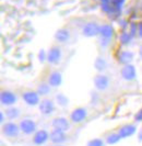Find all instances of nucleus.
Returning <instances> with one entry per match:
<instances>
[{
    "label": "nucleus",
    "mask_w": 142,
    "mask_h": 146,
    "mask_svg": "<svg viewBox=\"0 0 142 146\" xmlns=\"http://www.w3.org/2000/svg\"><path fill=\"white\" fill-rule=\"evenodd\" d=\"M1 131H2V134L7 136L8 139H15L21 133L19 124H16L13 121H9V122H6L5 124H2Z\"/></svg>",
    "instance_id": "f257e3e1"
},
{
    "label": "nucleus",
    "mask_w": 142,
    "mask_h": 146,
    "mask_svg": "<svg viewBox=\"0 0 142 146\" xmlns=\"http://www.w3.org/2000/svg\"><path fill=\"white\" fill-rule=\"evenodd\" d=\"M19 126L20 130L23 134L25 135H32L35 134V132L37 131V125L34 120L30 119V117H24L19 122Z\"/></svg>",
    "instance_id": "f03ea898"
},
{
    "label": "nucleus",
    "mask_w": 142,
    "mask_h": 146,
    "mask_svg": "<svg viewBox=\"0 0 142 146\" xmlns=\"http://www.w3.org/2000/svg\"><path fill=\"white\" fill-rule=\"evenodd\" d=\"M87 117V110L83 107H79L71 111L70 113V120L71 123L73 124H80Z\"/></svg>",
    "instance_id": "7ed1b4c3"
},
{
    "label": "nucleus",
    "mask_w": 142,
    "mask_h": 146,
    "mask_svg": "<svg viewBox=\"0 0 142 146\" xmlns=\"http://www.w3.org/2000/svg\"><path fill=\"white\" fill-rule=\"evenodd\" d=\"M41 96L37 94V91L34 90H26V91H23L22 92V99L23 101L25 102V104H28L30 107H35L38 106L41 102V99H39Z\"/></svg>",
    "instance_id": "20e7f679"
},
{
    "label": "nucleus",
    "mask_w": 142,
    "mask_h": 146,
    "mask_svg": "<svg viewBox=\"0 0 142 146\" xmlns=\"http://www.w3.org/2000/svg\"><path fill=\"white\" fill-rule=\"evenodd\" d=\"M99 28H101V25H99V23H96V22H86L82 28V34L85 37L97 36L99 35Z\"/></svg>",
    "instance_id": "39448f33"
},
{
    "label": "nucleus",
    "mask_w": 142,
    "mask_h": 146,
    "mask_svg": "<svg viewBox=\"0 0 142 146\" xmlns=\"http://www.w3.org/2000/svg\"><path fill=\"white\" fill-rule=\"evenodd\" d=\"M38 111H39L41 114L45 115V117L51 115L55 112V102L51 99H48V98L43 99L38 104Z\"/></svg>",
    "instance_id": "423d86ee"
},
{
    "label": "nucleus",
    "mask_w": 142,
    "mask_h": 146,
    "mask_svg": "<svg viewBox=\"0 0 142 146\" xmlns=\"http://www.w3.org/2000/svg\"><path fill=\"white\" fill-rule=\"evenodd\" d=\"M93 84H94V87H95L96 90H99V91H105L107 88L109 87L110 81H109L108 76L104 75V74H97L93 78Z\"/></svg>",
    "instance_id": "0eeeda50"
},
{
    "label": "nucleus",
    "mask_w": 142,
    "mask_h": 146,
    "mask_svg": "<svg viewBox=\"0 0 142 146\" xmlns=\"http://www.w3.org/2000/svg\"><path fill=\"white\" fill-rule=\"evenodd\" d=\"M0 102L2 106L12 107L18 102V96L10 90H2L0 94Z\"/></svg>",
    "instance_id": "6e6552de"
},
{
    "label": "nucleus",
    "mask_w": 142,
    "mask_h": 146,
    "mask_svg": "<svg viewBox=\"0 0 142 146\" xmlns=\"http://www.w3.org/2000/svg\"><path fill=\"white\" fill-rule=\"evenodd\" d=\"M61 57H62V52L61 48L58 46H53L47 52V62L50 65H58L61 60Z\"/></svg>",
    "instance_id": "1a4fd4ad"
},
{
    "label": "nucleus",
    "mask_w": 142,
    "mask_h": 146,
    "mask_svg": "<svg viewBox=\"0 0 142 146\" xmlns=\"http://www.w3.org/2000/svg\"><path fill=\"white\" fill-rule=\"evenodd\" d=\"M70 122L71 121L68 120L67 117H55V119H53V121H51V126H53V129H56V130L68 132L71 129Z\"/></svg>",
    "instance_id": "9d476101"
},
{
    "label": "nucleus",
    "mask_w": 142,
    "mask_h": 146,
    "mask_svg": "<svg viewBox=\"0 0 142 146\" xmlns=\"http://www.w3.org/2000/svg\"><path fill=\"white\" fill-rule=\"evenodd\" d=\"M120 76L124 80L132 81L137 78V70L135 67L132 64L124 65L120 69Z\"/></svg>",
    "instance_id": "9b49d317"
},
{
    "label": "nucleus",
    "mask_w": 142,
    "mask_h": 146,
    "mask_svg": "<svg viewBox=\"0 0 142 146\" xmlns=\"http://www.w3.org/2000/svg\"><path fill=\"white\" fill-rule=\"evenodd\" d=\"M67 139H68V136H67L66 132L56 130V129H53L49 132V141L55 145H61Z\"/></svg>",
    "instance_id": "f8f14e48"
},
{
    "label": "nucleus",
    "mask_w": 142,
    "mask_h": 146,
    "mask_svg": "<svg viewBox=\"0 0 142 146\" xmlns=\"http://www.w3.org/2000/svg\"><path fill=\"white\" fill-rule=\"evenodd\" d=\"M49 139V132L46 130H37L35 134H33V143L36 146L44 145Z\"/></svg>",
    "instance_id": "ddd939ff"
},
{
    "label": "nucleus",
    "mask_w": 142,
    "mask_h": 146,
    "mask_svg": "<svg viewBox=\"0 0 142 146\" xmlns=\"http://www.w3.org/2000/svg\"><path fill=\"white\" fill-rule=\"evenodd\" d=\"M135 132H137V125L133 124V123L124 124L118 130V133H119L121 139H128V137L132 136Z\"/></svg>",
    "instance_id": "4468645a"
},
{
    "label": "nucleus",
    "mask_w": 142,
    "mask_h": 146,
    "mask_svg": "<svg viewBox=\"0 0 142 146\" xmlns=\"http://www.w3.org/2000/svg\"><path fill=\"white\" fill-rule=\"evenodd\" d=\"M133 58H135V53L132 51H128V50L127 51H121L117 56V60L121 65L131 64Z\"/></svg>",
    "instance_id": "2eb2a0df"
},
{
    "label": "nucleus",
    "mask_w": 142,
    "mask_h": 146,
    "mask_svg": "<svg viewBox=\"0 0 142 146\" xmlns=\"http://www.w3.org/2000/svg\"><path fill=\"white\" fill-rule=\"evenodd\" d=\"M47 82L49 84L51 88L59 87L62 84V75H61V73L58 72V70H53L49 74V76H48Z\"/></svg>",
    "instance_id": "dca6fc26"
},
{
    "label": "nucleus",
    "mask_w": 142,
    "mask_h": 146,
    "mask_svg": "<svg viewBox=\"0 0 142 146\" xmlns=\"http://www.w3.org/2000/svg\"><path fill=\"white\" fill-rule=\"evenodd\" d=\"M99 35L102 38H106V40H110L114 35V28L112 24H102L99 28Z\"/></svg>",
    "instance_id": "f3484780"
},
{
    "label": "nucleus",
    "mask_w": 142,
    "mask_h": 146,
    "mask_svg": "<svg viewBox=\"0 0 142 146\" xmlns=\"http://www.w3.org/2000/svg\"><path fill=\"white\" fill-rule=\"evenodd\" d=\"M55 40L59 43H66L70 40V31L68 29H59L55 33Z\"/></svg>",
    "instance_id": "a211bd4d"
},
{
    "label": "nucleus",
    "mask_w": 142,
    "mask_h": 146,
    "mask_svg": "<svg viewBox=\"0 0 142 146\" xmlns=\"http://www.w3.org/2000/svg\"><path fill=\"white\" fill-rule=\"evenodd\" d=\"M5 114H6V117H7L8 120H10V121H13V120H16V119H19L20 115H21V111L19 108H16V107H8L6 111H5Z\"/></svg>",
    "instance_id": "6ab92c4d"
},
{
    "label": "nucleus",
    "mask_w": 142,
    "mask_h": 146,
    "mask_svg": "<svg viewBox=\"0 0 142 146\" xmlns=\"http://www.w3.org/2000/svg\"><path fill=\"white\" fill-rule=\"evenodd\" d=\"M36 91L37 94L41 96V97H45V96L49 95L50 91H51V87L48 82H39L38 86L36 88Z\"/></svg>",
    "instance_id": "aec40b11"
},
{
    "label": "nucleus",
    "mask_w": 142,
    "mask_h": 146,
    "mask_svg": "<svg viewBox=\"0 0 142 146\" xmlns=\"http://www.w3.org/2000/svg\"><path fill=\"white\" fill-rule=\"evenodd\" d=\"M94 67H95V69L99 72V73H102V72H104L105 69L107 68V62L106 59L104 58V57H96V59L94 60Z\"/></svg>",
    "instance_id": "412c9836"
},
{
    "label": "nucleus",
    "mask_w": 142,
    "mask_h": 146,
    "mask_svg": "<svg viewBox=\"0 0 142 146\" xmlns=\"http://www.w3.org/2000/svg\"><path fill=\"white\" fill-rule=\"evenodd\" d=\"M120 139L121 137L118 132H112V133L107 134L105 142H106V144H108V145H114V144H117Z\"/></svg>",
    "instance_id": "4be33fe9"
},
{
    "label": "nucleus",
    "mask_w": 142,
    "mask_h": 146,
    "mask_svg": "<svg viewBox=\"0 0 142 146\" xmlns=\"http://www.w3.org/2000/svg\"><path fill=\"white\" fill-rule=\"evenodd\" d=\"M55 101H56V103L59 106V107L64 108V107L68 106L69 99H68V97H67L66 95L61 94V92H59V94H57V95L55 96Z\"/></svg>",
    "instance_id": "5701e85b"
},
{
    "label": "nucleus",
    "mask_w": 142,
    "mask_h": 146,
    "mask_svg": "<svg viewBox=\"0 0 142 146\" xmlns=\"http://www.w3.org/2000/svg\"><path fill=\"white\" fill-rule=\"evenodd\" d=\"M133 38V36L130 34L129 31H124L120 33V36H119V41H120L121 45H128V44L131 42V40Z\"/></svg>",
    "instance_id": "b1692460"
},
{
    "label": "nucleus",
    "mask_w": 142,
    "mask_h": 146,
    "mask_svg": "<svg viewBox=\"0 0 142 146\" xmlns=\"http://www.w3.org/2000/svg\"><path fill=\"white\" fill-rule=\"evenodd\" d=\"M105 143L106 142L102 139H92L87 142L86 146H105Z\"/></svg>",
    "instance_id": "393cba45"
},
{
    "label": "nucleus",
    "mask_w": 142,
    "mask_h": 146,
    "mask_svg": "<svg viewBox=\"0 0 142 146\" xmlns=\"http://www.w3.org/2000/svg\"><path fill=\"white\" fill-rule=\"evenodd\" d=\"M38 60L41 62V63H44L45 60H47V52L45 51L44 48H42L41 51L38 52Z\"/></svg>",
    "instance_id": "a878e982"
},
{
    "label": "nucleus",
    "mask_w": 142,
    "mask_h": 146,
    "mask_svg": "<svg viewBox=\"0 0 142 146\" xmlns=\"http://www.w3.org/2000/svg\"><path fill=\"white\" fill-rule=\"evenodd\" d=\"M129 32H130V34H131L132 36L135 37V34H138V24L131 23V24H130V28H129Z\"/></svg>",
    "instance_id": "bb28decb"
},
{
    "label": "nucleus",
    "mask_w": 142,
    "mask_h": 146,
    "mask_svg": "<svg viewBox=\"0 0 142 146\" xmlns=\"http://www.w3.org/2000/svg\"><path fill=\"white\" fill-rule=\"evenodd\" d=\"M135 122H142V108L135 114Z\"/></svg>",
    "instance_id": "cd10ccee"
},
{
    "label": "nucleus",
    "mask_w": 142,
    "mask_h": 146,
    "mask_svg": "<svg viewBox=\"0 0 142 146\" xmlns=\"http://www.w3.org/2000/svg\"><path fill=\"white\" fill-rule=\"evenodd\" d=\"M6 119H7V117L5 114V111H1L0 112V123L1 124H5L6 123Z\"/></svg>",
    "instance_id": "c85d7f7f"
},
{
    "label": "nucleus",
    "mask_w": 142,
    "mask_h": 146,
    "mask_svg": "<svg viewBox=\"0 0 142 146\" xmlns=\"http://www.w3.org/2000/svg\"><path fill=\"white\" fill-rule=\"evenodd\" d=\"M138 35L140 37H142V22H140L138 24Z\"/></svg>",
    "instance_id": "c756f323"
},
{
    "label": "nucleus",
    "mask_w": 142,
    "mask_h": 146,
    "mask_svg": "<svg viewBox=\"0 0 142 146\" xmlns=\"http://www.w3.org/2000/svg\"><path fill=\"white\" fill-rule=\"evenodd\" d=\"M138 139H139V142H142V129L138 133Z\"/></svg>",
    "instance_id": "7c9ffc66"
},
{
    "label": "nucleus",
    "mask_w": 142,
    "mask_h": 146,
    "mask_svg": "<svg viewBox=\"0 0 142 146\" xmlns=\"http://www.w3.org/2000/svg\"><path fill=\"white\" fill-rule=\"evenodd\" d=\"M139 57H140V59L142 60V45L139 47Z\"/></svg>",
    "instance_id": "2f4dec72"
},
{
    "label": "nucleus",
    "mask_w": 142,
    "mask_h": 146,
    "mask_svg": "<svg viewBox=\"0 0 142 146\" xmlns=\"http://www.w3.org/2000/svg\"><path fill=\"white\" fill-rule=\"evenodd\" d=\"M101 2H109V1H112V0H99Z\"/></svg>",
    "instance_id": "473e14b6"
},
{
    "label": "nucleus",
    "mask_w": 142,
    "mask_h": 146,
    "mask_svg": "<svg viewBox=\"0 0 142 146\" xmlns=\"http://www.w3.org/2000/svg\"><path fill=\"white\" fill-rule=\"evenodd\" d=\"M51 146H64V145H51Z\"/></svg>",
    "instance_id": "72a5a7b5"
}]
</instances>
